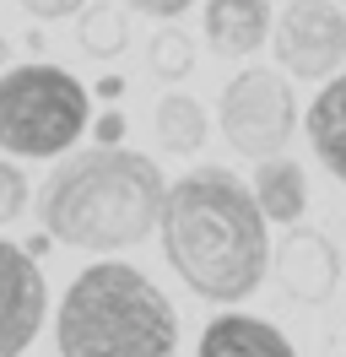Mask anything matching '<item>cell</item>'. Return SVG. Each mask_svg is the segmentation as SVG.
I'll return each instance as SVG.
<instances>
[{"label":"cell","mask_w":346,"mask_h":357,"mask_svg":"<svg viewBox=\"0 0 346 357\" xmlns=\"http://www.w3.org/2000/svg\"><path fill=\"white\" fill-rule=\"evenodd\" d=\"M27 17H38V22H60V17H76L86 0H17Z\"/></svg>","instance_id":"17"},{"label":"cell","mask_w":346,"mask_h":357,"mask_svg":"<svg viewBox=\"0 0 346 357\" xmlns=\"http://www.w3.org/2000/svg\"><path fill=\"white\" fill-rule=\"evenodd\" d=\"M341 11H346V0H341Z\"/></svg>","instance_id":"23"},{"label":"cell","mask_w":346,"mask_h":357,"mask_svg":"<svg viewBox=\"0 0 346 357\" xmlns=\"http://www.w3.org/2000/svg\"><path fill=\"white\" fill-rule=\"evenodd\" d=\"M98 98H103V103H114V98H125V76H98Z\"/></svg>","instance_id":"20"},{"label":"cell","mask_w":346,"mask_h":357,"mask_svg":"<svg viewBox=\"0 0 346 357\" xmlns=\"http://www.w3.org/2000/svg\"><path fill=\"white\" fill-rule=\"evenodd\" d=\"M303 125H308L314 157L346 184V70L324 76V87H319V98L308 103V119H303Z\"/></svg>","instance_id":"11"},{"label":"cell","mask_w":346,"mask_h":357,"mask_svg":"<svg viewBox=\"0 0 346 357\" xmlns=\"http://www.w3.org/2000/svg\"><path fill=\"white\" fill-rule=\"evenodd\" d=\"M49 287L38 260H27L17 244L0 238V357H22L43 331Z\"/></svg>","instance_id":"7"},{"label":"cell","mask_w":346,"mask_h":357,"mask_svg":"<svg viewBox=\"0 0 346 357\" xmlns=\"http://www.w3.org/2000/svg\"><path fill=\"white\" fill-rule=\"evenodd\" d=\"M249 195H255L265 222L292 227L303 211H308V178H303V168L292 157H260V174H255V184H249Z\"/></svg>","instance_id":"12"},{"label":"cell","mask_w":346,"mask_h":357,"mask_svg":"<svg viewBox=\"0 0 346 357\" xmlns=\"http://www.w3.org/2000/svg\"><path fill=\"white\" fill-rule=\"evenodd\" d=\"M173 276L206 303H243L271 271V233L233 168H190L163 190L157 227Z\"/></svg>","instance_id":"1"},{"label":"cell","mask_w":346,"mask_h":357,"mask_svg":"<svg viewBox=\"0 0 346 357\" xmlns=\"http://www.w3.org/2000/svg\"><path fill=\"white\" fill-rule=\"evenodd\" d=\"M216 125H222V135H227V146L238 157H255V162L260 157H281V146L298 130V98L287 87V76L249 66L222 87Z\"/></svg>","instance_id":"5"},{"label":"cell","mask_w":346,"mask_h":357,"mask_svg":"<svg viewBox=\"0 0 346 357\" xmlns=\"http://www.w3.org/2000/svg\"><path fill=\"white\" fill-rule=\"evenodd\" d=\"M271 260H276V276L287 287V298H298V303H330L336 287H341V255L314 227L292 222V233L276 244Z\"/></svg>","instance_id":"8"},{"label":"cell","mask_w":346,"mask_h":357,"mask_svg":"<svg viewBox=\"0 0 346 357\" xmlns=\"http://www.w3.org/2000/svg\"><path fill=\"white\" fill-rule=\"evenodd\" d=\"M49 244H54L49 233H33V238L22 244V255H27V260H43V255H49Z\"/></svg>","instance_id":"21"},{"label":"cell","mask_w":346,"mask_h":357,"mask_svg":"<svg viewBox=\"0 0 346 357\" xmlns=\"http://www.w3.org/2000/svg\"><path fill=\"white\" fill-rule=\"evenodd\" d=\"M151 125H157V141H163L173 157H195L206 146V130H211V125H206V109L195 103L190 92H163Z\"/></svg>","instance_id":"13"},{"label":"cell","mask_w":346,"mask_h":357,"mask_svg":"<svg viewBox=\"0 0 346 357\" xmlns=\"http://www.w3.org/2000/svg\"><path fill=\"white\" fill-rule=\"evenodd\" d=\"M163 168L130 146H92L65 157L38 190V222L54 244L114 255L141 244L157 227L163 206Z\"/></svg>","instance_id":"2"},{"label":"cell","mask_w":346,"mask_h":357,"mask_svg":"<svg viewBox=\"0 0 346 357\" xmlns=\"http://www.w3.org/2000/svg\"><path fill=\"white\" fill-rule=\"evenodd\" d=\"M195 357H298V352H292V341L271 319H255V314L233 309V314H216L200 331Z\"/></svg>","instance_id":"10"},{"label":"cell","mask_w":346,"mask_h":357,"mask_svg":"<svg viewBox=\"0 0 346 357\" xmlns=\"http://www.w3.org/2000/svg\"><path fill=\"white\" fill-rule=\"evenodd\" d=\"M54 347L60 357H179V314L146 271L98 260L65 287Z\"/></svg>","instance_id":"3"},{"label":"cell","mask_w":346,"mask_h":357,"mask_svg":"<svg viewBox=\"0 0 346 357\" xmlns=\"http://www.w3.org/2000/svg\"><path fill=\"white\" fill-rule=\"evenodd\" d=\"M76 17H82V22H76V44H82L86 54L114 60V54L130 44V27H125V11H119V6H108V0H86Z\"/></svg>","instance_id":"14"},{"label":"cell","mask_w":346,"mask_h":357,"mask_svg":"<svg viewBox=\"0 0 346 357\" xmlns=\"http://www.w3.org/2000/svg\"><path fill=\"white\" fill-rule=\"evenodd\" d=\"M195 70V44L179 33V27H163L157 38H151V76H163V82H184Z\"/></svg>","instance_id":"15"},{"label":"cell","mask_w":346,"mask_h":357,"mask_svg":"<svg viewBox=\"0 0 346 357\" xmlns=\"http://www.w3.org/2000/svg\"><path fill=\"white\" fill-rule=\"evenodd\" d=\"M86 130V87L65 66L27 60L0 70V152L65 157Z\"/></svg>","instance_id":"4"},{"label":"cell","mask_w":346,"mask_h":357,"mask_svg":"<svg viewBox=\"0 0 346 357\" xmlns=\"http://www.w3.org/2000/svg\"><path fill=\"white\" fill-rule=\"evenodd\" d=\"M22 211H27V178H22V168L0 162V227H11Z\"/></svg>","instance_id":"16"},{"label":"cell","mask_w":346,"mask_h":357,"mask_svg":"<svg viewBox=\"0 0 346 357\" xmlns=\"http://www.w3.org/2000/svg\"><path fill=\"white\" fill-rule=\"evenodd\" d=\"M271 0H206V44L222 60H243L271 38Z\"/></svg>","instance_id":"9"},{"label":"cell","mask_w":346,"mask_h":357,"mask_svg":"<svg viewBox=\"0 0 346 357\" xmlns=\"http://www.w3.org/2000/svg\"><path fill=\"white\" fill-rule=\"evenodd\" d=\"M6 60H11V49H6V38H0V66H6Z\"/></svg>","instance_id":"22"},{"label":"cell","mask_w":346,"mask_h":357,"mask_svg":"<svg viewBox=\"0 0 346 357\" xmlns=\"http://www.w3.org/2000/svg\"><path fill=\"white\" fill-rule=\"evenodd\" d=\"M271 44L287 76L324 82L346 66V11L336 0H292L271 22Z\"/></svg>","instance_id":"6"},{"label":"cell","mask_w":346,"mask_h":357,"mask_svg":"<svg viewBox=\"0 0 346 357\" xmlns=\"http://www.w3.org/2000/svg\"><path fill=\"white\" fill-rule=\"evenodd\" d=\"M125 6H130V11H141V17H157V22H179L195 0H125Z\"/></svg>","instance_id":"19"},{"label":"cell","mask_w":346,"mask_h":357,"mask_svg":"<svg viewBox=\"0 0 346 357\" xmlns=\"http://www.w3.org/2000/svg\"><path fill=\"white\" fill-rule=\"evenodd\" d=\"M125 114L119 109H103L98 114V119H92V141H98V146H119V141H125Z\"/></svg>","instance_id":"18"}]
</instances>
